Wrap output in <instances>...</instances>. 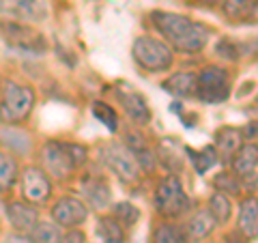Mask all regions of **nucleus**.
<instances>
[{
	"mask_svg": "<svg viewBox=\"0 0 258 243\" xmlns=\"http://www.w3.org/2000/svg\"><path fill=\"white\" fill-rule=\"evenodd\" d=\"M215 190L224 194V196H239L243 192V183L237 174H232L230 170H224V172H217L215 179H213Z\"/></svg>",
	"mask_w": 258,
	"mask_h": 243,
	"instance_id": "obj_25",
	"label": "nucleus"
},
{
	"mask_svg": "<svg viewBox=\"0 0 258 243\" xmlns=\"http://www.w3.org/2000/svg\"><path fill=\"white\" fill-rule=\"evenodd\" d=\"M114 95L118 103L123 106L125 114L134 120L138 127H144L151 123V108H149V101L138 88H134L132 84H116L114 88Z\"/></svg>",
	"mask_w": 258,
	"mask_h": 243,
	"instance_id": "obj_9",
	"label": "nucleus"
},
{
	"mask_svg": "<svg viewBox=\"0 0 258 243\" xmlns=\"http://www.w3.org/2000/svg\"><path fill=\"white\" fill-rule=\"evenodd\" d=\"M97 237L101 243H125V228L112 215H101L97 220Z\"/></svg>",
	"mask_w": 258,
	"mask_h": 243,
	"instance_id": "obj_20",
	"label": "nucleus"
},
{
	"mask_svg": "<svg viewBox=\"0 0 258 243\" xmlns=\"http://www.w3.org/2000/svg\"><path fill=\"white\" fill-rule=\"evenodd\" d=\"M161 88L174 97H181V99L196 97V71H179V74H172L168 80L161 82Z\"/></svg>",
	"mask_w": 258,
	"mask_h": 243,
	"instance_id": "obj_19",
	"label": "nucleus"
},
{
	"mask_svg": "<svg viewBox=\"0 0 258 243\" xmlns=\"http://www.w3.org/2000/svg\"><path fill=\"white\" fill-rule=\"evenodd\" d=\"M91 112H93V116L99 120V123H103V127H106V129H110V132H118V114H116V110L112 108L110 103H106V101H93Z\"/></svg>",
	"mask_w": 258,
	"mask_h": 243,
	"instance_id": "obj_28",
	"label": "nucleus"
},
{
	"mask_svg": "<svg viewBox=\"0 0 258 243\" xmlns=\"http://www.w3.org/2000/svg\"><path fill=\"white\" fill-rule=\"evenodd\" d=\"M215 54L226 60H239V50L230 39H220V41L215 43Z\"/></svg>",
	"mask_w": 258,
	"mask_h": 243,
	"instance_id": "obj_32",
	"label": "nucleus"
},
{
	"mask_svg": "<svg viewBox=\"0 0 258 243\" xmlns=\"http://www.w3.org/2000/svg\"><path fill=\"white\" fill-rule=\"evenodd\" d=\"M82 194L95 211H106L112 205V190L106 176L91 174L82 181Z\"/></svg>",
	"mask_w": 258,
	"mask_h": 243,
	"instance_id": "obj_15",
	"label": "nucleus"
},
{
	"mask_svg": "<svg viewBox=\"0 0 258 243\" xmlns=\"http://www.w3.org/2000/svg\"><path fill=\"white\" fill-rule=\"evenodd\" d=\"M22 183V198L30 205H41L52 196V181L50 174L39 166H26L20 174Z\"/></svg>",
	"mask_w": 258,
	"mask_h": 243,
	"instance_id": "obj_8",
	"label": "nucleus"
},
{
	"mask_svg": "<svg viewBox=\"0 0 258 243\" xmlns=\"http://www.w3.org/2000/svg\"><path fill=\"white\" fill-rule=\"evenodd\" d=\"M22 3L24 0H0V13L9 15V18H20Z\"/></svg>",
	"mask_w": 258,
	"mask_h": 243,
	"instance_id": "obj_33",
	"label": "nucleus"
},
{
	"mask_svg": "<svg viewBox=\"0 0 258 243\" xmlns=\"http://www.w3.org/2000/svg\"><path fill=\"white\" fill-rule=\"evenodd\" d=\"M155 157H157L168 170H170V174H176L179 170H183V157H181V153H179V151L166 149L164 144H161L159 151L155 153Z\"/></svg>",
	"mask_w": 258,
	"mask_h": 243,
	"instance_id": "obj_30",
	"label": "nucleus"
},
{
	"mask_svg": "<svg viewBox=\"0 0 258 243\" xmlns=\"http://www.w3.org/2000/svg\"><path fill=\"white\" fill-rule=\"evenodd\" d=\"M37 95L30 86L20 84L15 80H7L3 84V97H0V123L13 125L22 123L35 110Z\"/></svg>",
	"mask_w": 258,
	"mask_h": 243,
	"instance_id": "obj_3",
	"label": "nucleus"
},
{
	"mask_svg": "<svg viewBox=\"0 0 258 243\" xmlns=\"http://www.w3.org/2000/svg\"><path fill=\"white\" fill-rule=\"evenodd\" d=\"M112 217L123 226V228H132V226L138 224L140 220V209L132 205V202H116L114 207H112Z\"/></svg>",
	"mask_w": 258,
	"mask_h": 243,
	"instance_id": "obj_27",
	"label": "nucleus"
},
{
	"mask_svg": "<svg viewBox=\"0 0 258 243\" xmlns=\"http://www.w3.org/2000/svg\"><path fill=\"white\" fill-rule=\"evenodd\" d=\"M187 155H191V161H194V166H196V172L198 174H205L207 170H211L217 161V153H215V149L213 147H205L200 153H191L189 149H187Z\"/></svg>",
	"mask_w": 258,
	"mask_h": 243,
	"instance_id": "obj_29",
	"label": "nucleus"
},
{
	"mask_svg": "<svg viewBox=\"0 0 258 243\" xmlns=\"http://www.w3.org/2000/svg\"><path fill=\"white\" fill-rule=\"evenodd\" d=\"M88 161V149L78 142L47 140L41 149V164L54 179H69L78 168Z\"/></svg>",
	"mask_w": 258,
	"mask_h": 243,
	"instance_id": "obj_2",
	"label": "nucleus"
},
{
	"mask_svg": "<svg viewBox=\"0 0 258 243\" xmlns=\"http://www.w3.org/2000/svg\"><path fill=\"white\" fill-rule=\"evenodd\" d=\"M132 56L134 60L147 69L149 74H159V71H168L174 63V50L166 41L149 35L136 37L132 45Z\"/></svg>",
	"mask_w": 258,
	"mask_h": 243,
	"instance_id": "obj_4",
	"label": "nucleus"
},
{
	"mask_svg": "<svg viewBox=\"0 0 258 243\" xmlns=\"http://www.w3.org/2000/svg\"><path fill=\"white\" fill-rule=\"evenodd\" d=\"M243 134H241V129L237 127H220L215 132V153L217 157L222 155L224 161H230V157L235 155V153L241 149V144H243Z\"/></svg>",
	"mask_w": 258,
	"mask_h": 243,
	"instance_id": "obj_18",
	"label": "nucleus"
},
{
	"mask_svg": "<svg viewBox=\"0 0 258 243\" xmlns=\"http://www.w3.org/2000/svg\"><path fill=\"white\" fill-rule=\"evenodd\" d=\"M196 97L205 103H222L230 97V74L224 67L207 65L196 74Z\"/></svg>",
	"mask_w": 258,
	"mask_h": 243,
	"instance_id": "obj_6",
	"label": "nucleus"
},
{
	"mask_svg": "<svg viewBox=\"0 0 258 243\" xmlns=\"http://www.w3.org/2000/svg\"><path fill=\"white\" fill-rule=\"evenodd\" d=\"M28 234L35 243H58L62 228L54 222H37L35 228H32Z\"/></svg>",
	"mask_w": 258,
	"mask_h": 243,
	"instance_id": "obj_26",
	"label": "nucleus"
},
{
	"mask_svg": "<svg viewBox=\"0 0 258 243\" xmlns=\"http://www.w3.org/2000/svg\"><path fill=\"white\" fill-rule=\"evenodd\" d=\"M207 211L211 213V217L215 220L217 226H226L230 222V215H232V202H230L228 196L215 192V194H211V198H209Z\"/></svg>",
	"mask_w": 258,
	"mask_h": 243,
	"instance_id": "obj_22",
	"label": "nucleus"
},
{
	"mask_svg": "<svg viewBox=\"0 0 258 243\" xmlns=\"http://www.w3.org/2000/svg\"><path fill=\"white\" fill-rule=\"evenodd\" d=\"M237 232L243 234L245 241H254L258 234V202L256 196H249L241 202L239 220H237Z\"/></svg>",
	"mask_w": 258,
	"mask_h": 243,
	"instance_id": "obj_17",
	"label": "nucleus"
},
{
	"mask_svg": "<svg viewBox=\"0 0 258 243\" xmlns=\"http://www.w3.org/2000/svg\"><path fill=\"white\" fill-rule=\"evenodd\" d=\"M20 176V166L11 153L0 151V192L11 190Z\"/></svg>",
	"mask_w": 258,
	"mask_h": 243,
	"instance_id": "obj_23",
	"label": "nucleus"
},
{
	"mask_svg": "<svg viewBox=\"0 0 258 243\" xmlns=\"http://www.w3.org/2000/svg\"><path fill=\"white\" fill-rule=\"evenodd\" d=\"M5 243H35L30 239V234H24V232H11L9 237L5 239Z\"/></svg>",
	"mask_w": 258,
	"mask_h": 243,
	"instance_id": "obj_35",
	"label": "nucleus"
},
{
	"mask_svg": "<svg viewBox=\"0 0 258 243\" xmlns=\"http://www.w3.org/2000/svg\"><path fill=\"white\" fill-rule=\"evenodd\" d=\"M200 5H207V7H211V5H217V3H222V0H198Z\"/></svg>",
	"mask_w": 258,
	"mask_h": 243,
	"instance_id": "obj_37",
	"label": "nucleus"
},
{
	"mask_svg": "<svg viewBox=\"0 0 258 243\" xmlns=\"http://www.w3.org/2000/svg\"><path fill=\"white\" fill-rule=\"evenodd\" d=\"M222 11L226 20L239 22L256 15V0H222Z\"/></svg>",
	"mask_w": 258,
	"mask_h": 243,
	"instance_id": "obj_21",
	"label": "nucleus"
},
{
	"mask_svg": "<svg viewBox=\"0 0 258 243\" xmlns=\"http://www.w3.org/2000/svg\"><path fill=\"white\" fill-rule=\"evenodd\" d=\"M151 20L155 28L166 37V43L181 52H200L209 41V28L200 22H194L185 15L172 11H153Z\"/></svg>",
	"mask_w": 258,
	"mask_h": 243,
	"instance_id": "obj_1",
	"label": "nucleus"
},
{
	"mask_svg": "<svg viewBox=\"0 0 258 243\" xmlns=\"http://www.w3.org/2000/svg\"><path fill=\"white\" fill-rule=\"evenodd\" d=\"M5 215L15 228V232H24V234H28L39 222V211L35 209V205H30L26 200H11L5 209Z\"/></svg>",
	"mask_w": 258,
	"mask_h": 243,
	"instance_id": "obj_14",
	"label": "nucleus"
},
{
	"mask_svg": "<svg viewBox=\"0 0 258 243\" xmlns=\"http://www.w3.org/2000/svg\"><path fill=\"white\" fill-rule=\"evenodd\" d=\"M153 243H187V239H185V232L179 224L161 222L153 230Z\"/></svg>",
	"mask_w": 258,
	"mask_h": 243,
	"instance_id": "obj_24",
	"label": "nucleus"
},
{
	"mask_svg": "<svg viewBox=\"0 0 258 243\" xmlns=\"http://www.w3.org/2000/svg\"><path fill=\"white\" fill-rule=\"evenodd\" d=\"M153 202H155L157 213L168 217V220H176V217L185 215L191 207L187 192L183 188V181L176 174H168L159 181Z\"/></svg>",
	"mask_w": 258,
	"mask_h": 243,
	"instance_id": "obj_5",
	"label": "nucleus"
},
{
	"mask_svg": "<svg viewBox=\"0 0 258 243\" xmlns=\"http://www.w3.org/2000/svg\"><path fill=\"white\" fill-rule=\"evenodd\" d=\"M230 166L232 174H237L241 183H249L252 181L256 185V172H258V147L256 142H247L241 144V149L230 157Z\"/></svg>",
	"mask_w": 258,
	"mask_h": 243,
	"instance_id": "obj_12",
	"label": "nucleus"
},
{
	"mask_svg": "<svg viewBox=\"0 0 258 243\" xmlns=\"http://www.w3.org/2000/svg\"><path fill=\"white\" fill-rule=\"evenodd\" d=\"M101 161L106 164V168L110 170L112 174L116 176L118 181L123 183H136L142 176L140 166L136 164L134 155L127 151L125 144L120 142H108L99 149Z\"/></svg>",
	"mask_w": 258,
	"mask_h": 243,
	"instance_id": "obj_7",
	"label": "nucleus"
},
{
	"mask_svg": "<svg viewBox=\"0 0 258 243\" xmlns=\"http://www.w3.org/2000/svg\"><path fill=\"white\" fill-rule=\"evenodd\" d=\"M0 37L9 45L18 47V50L37 52V50H41V47H45V41L41 39L39 32H35L30 26H26V24H22V22H15V20L0 22Z\"/></svg>",
	"mask_w": 258,
	"mask_h": 243,
	"instance_id": "obj_10",
	"label": "nucleus"
},
{
	"mask_svg": "<svg viewBox=\"0 0 258 243\" xmlns=\"http://www.w3.org/2000/svg\"><path fill=\"white\" fill-rule=\"evenodd\" d=\"M0 142H3L5 147H9V149H13L15 144L20 142V147L26 149V153L30 151V138L24 132H18V129H11V127L0 129Z\"/></svg>",
	"mask_w": 258,
	"mask_h": 243,
	"instance_id": "obj_31",
	"label": "nucleus"
},
{
	"mask_svg": "<svg viewBox=\"0 0 258 243\" xmlns=\"http://www.w3.org/2000/svg\"><path fill=\"white\" fill-rule=\"evenodd\" d=\"M58 243H86V234L80 228H69L67 232L60 234Z\"/></svg>",
	"mask_w": 258,
	"mask_h": 243,
	"instance_id": "obj_34",
	"label": "nucleus"
},
{
	"mask_svg": "<svg viewBox=\"0 0 258 243\" xmlns=\"http://www.w3.org/2000/svg\"><path fill=\"white\" fill-rule=\"evenodd\" d=\"M215 220L211 217V213L207 211V209H200V211L191 213V217L187 220V224L183 226V232H185V239L187 243H198L207 239L209 234L215 230Z\"/></svg>",
	"mask_w": 258,
	"mask_h": 243,
	"instance_id": "obj_16",
	"label": "nucleus"
},
{
	"mask_svg": "<svg viewBox=\"0 0 258 243\" xmlns=\"http://www.w3.org/2000/svg\"><path fill=\"white\" fill-rule=\"evenodd\" d=\"M245 136H247V140H256V125H247L245 127Z\"/></svg>",
	"mask_w": 258,
	"mask_h": 243,
	"instance_id": "obj_36",
	"label": "nucleus"
},
{
	"mask_svg": "<svg viewBox=\"0 0 258 243\" xmlns=\"http://www.w3.org/2000/svg\"><path fill=\"white\" fill-rule=\"evenodd\" d=\"M50 213H52V222L58 224L60 228H76V226L86 222L88 207L84 205V200L76 196H62L52 205Z\"/></svg>",
	"mask_w": 258,
	"mask_h": 243,
	"instance_id": "obj_11",
	"label": "nucleus"
},
{
	"mask_svg": "<svg viewBox=\"0 0 258 243\" xmlns=\"http://www.w3.org/2000/svg\"><path fill=\"white\" fill-rule=\"evenodd\" d=\"M123 144L127 147V151L134 155L136 164L140 166L142 172H153V170H155V166H157L155 151L149 147V142H147V138H144L142 132H138V129H127Z\"/></svg>",
	"mask_w": 258,
	"mask_h": 243,
	"instance_id": "obj_13",
	"label": "nucleus"
}]
</instances>
